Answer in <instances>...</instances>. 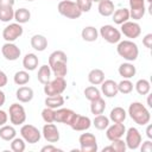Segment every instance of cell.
I'll use <instances>...</instances> for the list:
<instances>
[{
  "mask_svg": "<svg viewBox=\"0 0 152 152\" xmlns=\"http://www.w3.org/2000/svg\"><path fill=\"white\" fill-rule=\"evenodd\" d=\"M68 57L64 51L56 50L49 56V66L55 77H65L68 74Z\"/></svg>",
  "mask_w": 152,
  "mask_h": 152,
  "instance_id": "cell-1",
  "label": "cell"
},
{
  "mask_svg": "<svg viewBox=\"0 0 152 152\" xmlns=\"http://www.w3.org/2000/svg\"><path fill=\"white\" fill-rule=\"evenodd\" d=\"M128 115L131 116V119L140 125V126H145L150 122L151 120V114L148 112V109L141 103V102H132L128 107Z\"/></svg>",
  "mask_w": 152,
  "mask_h": 152,
  "instance_id": "cell-2",
  "label": "cell"
},
{
  "mask_svg": "<svg viewBox=\"0 0 152 152\" xmlns=\"http://www.w3.org/2000/svg\"><path fill=\"white\" fill-rule=\"evenodd\" d=\"M116 52L127 62H134L139 56V48L133 40H120L116 46Z\"/></svg>",
  "mask_w": 152,
  "mask_h": 152,
  "instance_id": "cell-3",
  "label": "cell"
},
{
  "mask_svg": "<svg viewBox=\"0 0 152 152\" xmlns=\"http://www.w3.org/2000/svg\"><path fill=\"white\" fill-rule=\"evenodd\" d=\"M57 10H58L59 14H62L63 17L69 18V19H77L82 14V12L77 7L76 2L70 1V0H61L57 6Z\"/></svg>",
  "mask_w": 152,
  "mask_h": 152,
  "instance_id": "cell-4",
  "label": "cell"
},
{
  "mask_svg": "<svg viewBox=\"0 0 152 152\" xmlns=\"http://www.w3.org/2000/svg\"><path fill=\"white\" fill-rule=\"evenodd\" d=\"M66 88V81L64 77H55L44 84V93L46 96L61 95Z\"/></svg>",
  "mask_w": 152,
  "mask_h": 152,
  "instance_id": "cell-5",
  "label": "cell"
},
{
  "mask_svg": "<svg viewBox=\"0 0 152 152\" xmlns=\"http://www.w3.org/2000/svg\"><path fill=\"white\" fill-rule=\"evenodd\" d=\"M20 135L25 140V142H28V144H36L42 138V133L39 132V129L36 126L30 125V124H26V125L21 126Z\"/></svg>",
  "mask_w": 152,
  "mask_h": 152,
  "instance_id": "cell-6",
  "label": "cell"
},
{
  "mask_svg": "<svg viewBox=\"0 0 152 152\" xmlns=\"http://www.w3.org/2000/svg\"><path fill=\"white\" fill-rule=\"evenodd\" d=\"M10 121L14 126L23 125L26 121V112L25 108L19 103H12L10 106Z\"/></svg>",
  "mask_w": 152,
  "mask_h": 152,
  "instance_id": "cell-7",
  "label": "cell"
},
{
  "mask_svg": "<svg viewBox=\"0 0 152 152\" xmlns=\"http://www.w3.org/2000/svg\"><path fill=\"white\" fill-rule=\"evenodd\" d=\"M81 152H96L97 141L96 137L93 133H82L78 138Z\"/></svg>",
  "mask_w": 152,
  "mask_h": 152,
  "instance_id": "cell-8",
  "label": "cell"
},
{
  "mask_svg": "<svg viewBox=\"0 0 152 152\" xmlns=\"http://www.w3.org/2000/svg\"><path fill=\"white\" fill-rule=\"evenodd\" d=\"M99 33L109 44H115L121 40V32L113 25H103Z\"/></svg>",
  "mask_w": 152,
  "mask_h": 152,
  "instance_id": "cell-9",
  "label": "cell"
},
{
  "mask_svg": "<svg viewBox=\"0 0 152 152\" xmlns=\"http://www.w3.org/2000/svg\"><path fill=\"white\" fill-rule=\"evenodd\" d=\"M24 30H23V26L21 24H18V23H12L10 25H7L4 31H2V38L6 40V42H10V43H13L14 40H17L19 37H21Z\"/></svg>",
  "mask_w": 152,
  "mask_h": 152,
  "instance_id": "cell-10",
  "label": "cell"
},
{
  "mask_svg": "<svg viewBox=\"0 0 152 152\" xmlns=\"http://www.w3.org/2000/svg\"><path fill=\"white\" fill-rule=\"evenodd\" d=\"M76 115H77V113H75L74 110H71L69 108H62L61 107V108H57L55 110V122L70 126Z\"/></svg>",
  "mask_w": 152,
  "mask_h": 152,
  "instance_id": "cell-11",
  "label": "cell"
},
{
  "mask_svg": "<svg viewBox=\"0 0 152 152\" xmlns=\"http://www.w3.org/2000/svg\"><path fill=\"white\" fill-rule=\"evenodd\" d=\"M126 146L129 148V150H137L139 148L140 144H141V134L140 132L138 131V128L135 127H131L126 131Z\"/></svg>",
  "mask_w": 152,
  "mask_h": 152,
  "instance_id": "cell-12",
  "label": "cell"
},
{
  "mask_svg": "<svg viewBox=\"0 0 152 152\" xmlns=\"http://www.w3.org/2000/svg\"><path fill=\"white\" fill-rule=\"evenodd\" d=\"M121 33L125 36V37H127V38H129V39H134V38H138L139 36H140V33H141V27H140V25L138 24V23H135V21H129V20H127V21H125L124 24H121Z\"/></svg>",
  "mask_w": 152,
  "mask_h": 152,
  "instance_id": "cell-13",
  "label": "cell"
},
{
  "mask_svg": "<svg viewBox=\"0 0 152 152\" xmlns=\"http://www.w3.org/2000/svg\"><path fill=\"white\" fill-rule=\"evenodd\" d=\"M129 1V17L134 20H140L146 12L145 0H128Z\"/></svg>",
  "mask_w": 152,
  "mask_h": 152,
  "instance_id": "cell-14",
  "label": "cell"
},
{
  "mask_svg": "<svg viewBox=\"0 0 152 152\" xmlns=\"http://www.w3.org/2000/svg\"><path fill=\"white\" fill-rule=\"evenodd\" d=\"M42 134L44 137V139L48 141V142H57L59 140V131L57 128V126L52 122H46L44 126H43V131H42Z\"/></svg>",
  "mask_w": 152,
  "mask_h": 152,
  "instance_id": "cell-15",
  "label": "cell"
},
{
  "mask_svg": "<svg viewBox=\"0 0 152 152\" xmlns=\"http://www.w3.org/2000/svg\"><path fill=\"white\" fill-rule=\"evenodd\" d=\"M1 53L7 61H17L20 57L21 51L14 43L6 42L1 48Z\"/></svg>",
  "mask_w": 152,
  "mask_h": 152,
  "instance_id": "cell-16",
  "label": "cell"
},
{
  "mask_svg": "<svg viewBox=\"0 0 152 152\" xmlns=\"http://www.w3.org/2000/svg\"><path fill=\"white\" fill-rule=\"evenodd\" d=\"M106 129H107L106 131V137L110 141L122 138L124 134L126 133V127L122 122H114L112 126H108Z\"/></svg>",
  "mask_w": 152,
  "mask_h": 152,
  "instance_id": "cell-17",
  "label": "cell"
},
{
  "mask_svg": "<svg viewBox=\"0 0 152 152\" xmlns=\"http://www.w3.org/2000/svg\"><path fill=\"white\" fill-rule=\"evenodd\" d=\"M91 126V120L88 118V116H84V115H80L77 114L72 121V124L70 125V127L74 129V131H77V132H83V131H87L89 129Z\"/></svg>",
  "mask_w": 152,
  "mask_h": 152,
  "instance_id": "cell-18",
  "label": "cell"
},
{
  "mask_svg": "<svg viewBox=\"0 0 152 152\" xmlns=\"http://www.w3.org/2000/svg\"><path fill=\"white\" fill-rule=\"evenodd\" d=\"M101 91L106 97H115L118 95V83L114 80H104L101 83Z\"/></svg>",
  "mask_w": 152,
  "mask_h": 152,
  "instance_id": "cell-19",
  "label": "cell"
},
{
  "mask_svg": "<svg viewBox=\"0 0 152 152\" xmlns=\"http://www.w3.org/2000/svg\"><path fill=\"white\" fill-rule=\"evenodd\" d=\"M33 95H34L33 89L31 87H26V86L18 88V90L15 93V97L18 99L19 102H23V103H27V102L32 101Z\"/></svg>",
  "mask_w": 152,
  "mask_h": 152,
  "instance_id": "cell-20",
  "label": "cell"
},
{
  "mask_svg": "<svg viewBox=\"0 0 152 152\" xmlns=\"http://www.w3.org/2000/svg\"><path fill=\"white\" fill-rule=\"evenodd\" d=\"M30 43H31V46L36 51H39V52L44 51L48 48V39L43 34H34V36H32Z\"/></svg>",
  "mask_w": 152,
  "mask_h": 152,
  "instance_id": "cell-21",
  "label": "cell"
},
{
  "mask_svg": "<svg viewBox=\"0 0 152 152\" xmlns=\"http://www.w3.org/2000/svg\"><path fill=\"white\" fill-rule=\"evenodd\" d=\"M118 72H119V75L121 77L129 80V78H132L137 74V69H135V66L131 62H127V63L120 64V66L118 69Z\"/></svg>",
  "mask_w": 152,
  "mask_h": 152,
  "instance_id": "cell-22",
  "label": "cell"
},
{
  "mask_svg": "<svg viewBox=\"0 0 152 152\" xmlns=\"http://www.w3.org/2000/svg\"><path fill=\"white\" fill-rule=\"evenodd\" d=\"M38 63H39V59L34 53H26L25 57L23 58V66L27 71L36 70L38 66Z\"/></svg>",
  "mask_w": 152,
  "mask_h": 152,
  "instance_id": "cell-23",
  "label": "cell"
},
{
  "mask_svg": "<svg viewBox=\"0 0 152 152\" xmlns=\"http://www.w3.org/2000/svg\"><path fill=\"white\" fill-rule=\"evenodd\" d=\"M97 11L102 17H110L114 13V2L110 0H101L99 2Z\"/></svg>",
  "mask_w": 152,
  "mask_h": 152,
  "instance_id": "cell-24",
  "label": "cell"
},
{
  "mask_svg": "<svg viewBox=\"0 0 152 152\" xmlns=\"http://www.w3.org/2000/svg\"><path fill=\"white\" fill-rule=\"evenodd\" d=\"M113 15V21L118 25H121L124 24L125 21L129 20V10L128 8H119V10H115L114 13L112 14Z\"/></svg>",
  "mask_w": 152,
  "mask_h": 152,
  "instance_id": "cell-25",
  "label": "cell"
},
{
  "mask_svg": "<svg viewBox=\"0 0 152 152\" xmlns=\"http://www.w3.org/2000/svg\"><path fill=\"white\" fill-rule=\"evenodd\" d=\"M81 37L83 40L91 43V42H95L97 39L99 31L94 26H86V27H83V30L81 32Z\"/></svg>",
  "mask_w": 152,
  "mask_h": 152,
  "instance_id": "cell-26",
  "label": "cell"
},
{
  "mask_svg": "<svg viewBox=\"0 0 152 152\" xmlns=\"http://www.w3.org/2000/svg\"><path fill=\"white\" fill-rule=\"evenodd\" d=\"M88 81L93 86H99L104 81V72L101 69H93L88 74Z\"/></svg>",
  "mask_w": 152,
  "mask_h": 152,
  "instance_id": "cell-27",
  "label": "cell"
},
{
  "mask_svg": "<svg viewBox=\"0 0 152 152\" xmlns=\"http://www.w3.org/2000/svg\"><path fill=\"white\" fill-rule=\"evenodd\" d=\"M51 69L49 66V64H43L39 69H38V74H37V78L42 84L48 83L51 80Z\"/></svg>",
  "mask_w": 152,
  "mask_h": 152,
  "instance_id": "cell-28",
  "label": "cell"
},
{
  "mask_svg": "<svg viewBox=\"0 0 152 152\" xmlns=\"http://www.w3.org/2000/svg\"><path fill=\"white\" fill-rule=\"evenodd\" d=\"M127 113L122 107H114L109 113V120L113 122H124L126 120Z\"/></svg>",
  "mask_w": 152,
  "mask_h": 152,
  "instance_id": "cell-29",
  "label": "cell"
},
{
  "mask_svg": "<svg viewBox=\"0 0 152 152\" xmlns=\"http://www.w3.org/2000/svg\"><path fill=\"white\" fill-rule=\"evenodd\" d=\"M64 104V97L62 95H52V96H46L45 99V106L52 109L61 108Z\"/></svg>",
  "mask_w": 152,
  "mask_h": 152,
  "instance_id": "cell-30",
  "label": "cell"
},
{
  "mask_svg": "<svg viewBox=\"0 0 152 152\" xmlns=\"http://www.w3.org/2000/svg\"><path fill=\"white\" fill-rule=\"evenodd\" d=\"M17 131L13 126L10 125H4L0 127V138L5 141H11L13 138H15Z\"/></svg>",
  "mask_w": 152,
  "mask_h": 152,
  "instance_id": "cell-31",
  "label": "cell"
},
{
  "mask_svg": "<svg viewBox=\"0 0 152 152\" xmlns=\"http://www.w3.org/2000/svg\"><path fill=\"white\" fill-rule=\"evenodd\" d=\"M31 19V12L27 8H18L14 11V20L18 24H25Z\"/></svg>",
  "mask_w": 152,
  "mask_h": 152,
  "instance_id": "cell-32",
  "label": "cell"
},
{
  "mask_svg": "<svg viewBox=\"0 0 152 152\" xmlns=\"http://www.w3.org/2000/svg\"><path fill=\"white\" fill-rule=\"evenodd\" d=\"M106 109V102L102 97H99L94 101H90V112L94 115H99L102 114Z\"/></svg>",
  "mask_w": 152,
  "mask_h": 152,
  "instance_id": "cell-33",
  "label": "cell"
},
{
  "mask_svg": "<svg viewBox=\"0 0 152 152\" xmlns=\"http://www.w3.org/2000/svg\"><path fill=\"white\" fill-rule=\"evenodd\" d=\"M13 81L17 86H25L30 81V74L27 70H19L14 74Z\"/></svg>",
  "mask_w": 152,
  "mask_h": 152,
  "instance_id": "cell-34",
  "label": "cell"
},
{
  "mask_svg": "<svg viewBox=\"0 0 152 152\" xmlns=\"http://www.w3.org/2000/svg\"><path fill=\"white\" fill-rule=\"evenodd\" d=\"M134 88H135V90L139 95H147L151 90V84L147 80L141 78V80L137 81V83L134 84Z\"/></svg>",
  "mask_w": 152,
  "mask_h": 152,
  "instance_id": "cell-35",
  "label": "cell"
},
{
  "mask_svg": "<svg viewBox=\"0 0 152 152\" xmlns=\"http://www.w3.org/2000/svg\"><path fill=\"white\" fill-rule=\"evenodd\" d=\"M93 125L95 126L96 129L104 131V129L109 126V118L104 116L103 114L95 115V118H94V120H93Z\"/></svg>",
  "mask_w": 152,
  "mask_h": 152,
  "instance_id": "cell-36",
  "label": "cell"
},
{
  "mask_svg": "<svg viewBox=\"0 0 152 152\" xmlns=\"http://www.w3.org/2000/svg\"><path fill=\"white\" fill-rule=\"evenodd\" d=\"M14 19V10L11 6H2L0 7V20L4 23H8Z\"/></svg>",
  "mask_w": 152,
  "mask_h": 152,
  "instance_id": "cell-37",
  "label": "cell"
},
{
  "mask_svg": "<svg viewBox=\"0 0 152 152\" xmlns=\"http://www.w3.org/2000/svg\"><path fill=\"white\" fill-rule=\"evenodd\" d=\"M84 96L89 101H94L99 97H101V91L95 86H89L84 89Z\"/></svg>",
  "mask_w": 152,
  "mask_h": 152,
  "instance_id": "cell-38",
  "label": "cell"
},
{
  "mask_svg": "<svg viewBox=\"0 0 152 152\" xmlns=\"http://www.w3.org/2000/svg\"><path fill=\"white\" fill-rule=\"evenodd\" d=\"M132 90H133V83H132L129 80L124 78L121 82L118 83V91H119V93H121V94H124V95H127V94H129Z\"/></svg>",
  "mask_w": 152,
  "mask_h": 152,
  "instance_id": "cell-39",
  "label": "cell"
},
{
  "mask_svg": "<svg viewBox=\"0 0 152 152\" xmlns=\"http://www.w3.org/2000/svg\"><path fill=\"white\" fill-rule=\"evenodd\" d=\"M25 147V140L23 138H13L11 140V150L13 152H24Z\"/></svg>",
  "mask_w": 152,
  "mask_h": 152,
  "instance_id": "cell-40",
  "label": "cell"
},
{
  "mask_svg": "<svg viewBox=\"0 0 152 152\" xmlns=\"http://www.w3.org/2000/svg\"><path fill=\"white\" fill-rule=\"evenodd\" d=\"M110 148H112V152H125L127 146H126V142L120 138V139H115V140H112V144L109 145Z\"/></svg>",
  "mask_w": 152,
  "mask_h": 152,
  "instance_id": "cell-41",
  "label": "cell"
},
{
  "mask_svg": "<svg viewBox=\"0 0 152 152\" xmlns=\"http://www.w3.org/2000/svg\"><path fill=\"white\" fill-rule=\"evenodd\" d=\"M42 118L48 124L49 122H55V109L49 108V107H45L42 110Z\"/></svg>",
  "mask_w": 152,
  "mask_h": 152,
  "instance_id": "cell-42",
  "label": "cell"
},
{
  "mask_svg": "<svg viewBox=\"0 0 152 152\" xmlns=\"http://www.w3.org/2000/svg\"><path fill=\"white\" fill-rule=\"evenodd\" d=\"M76 5H77V7L80 8V11L82 13L83 12H89L90 8H91L93 1L91 0H76Z\"/></svg>",
  "mask_w": 152,
  "mask_h": 152,
  "instance_id": "cell-43",
  "label": "cell"
},
{
  "mask_svg": "<svg viewBox=\"0 0 152 152\" xmlns=\"http://www.w3.org/2000/svg\"><path fill=\"white\" fill-rule=\"evenodd\" d=\"M142 44L145 48L151 49L152 48V33H147L144 38H142Z\"/></svg>",
  "mask_w": 152,
  "mask_h": 152,
  "instance_id": "cell-44",
  "label": "cell"
},
{
  "mask_svg": "<svg viewBox=\"0 0 152 152\" xmlns=\"http://www.w3.org/2000/svg\"><path fill=\"white\" fill-rule=\"evenodd\" d=\"M40 151L42 152H52V151L53 152H62V148H58L53 145H46V146H43L40 148Z\"/></svg>",
  "mask_w": 152,
  "mask_h": 152,
  "instance_id": "cell-45",
  "label": "cell"
},
{
  "mask_svg": "<svg viewBox=\"0 0 152 152\" xmlns=\"http://www.w3.org/2000/svg\"><path fill=\"white\" fill-rule=\"evenodd\" d=\"M140 150H141V152H151L152 151V142L150 140L144 141L141 147H140Z\"/></svg>",
  "mask_w": 152,
  "mask_h": 152,
  "instance_id": "cell-46",
  "label": "cell"
},
{
  "mask_svg": "<svg viewBox=\"0 0 152 152\" xmlns=\"http://www.w3.org/2000/svg\"><path fill=\"white\" fill-rule=\"evenodd\" d=\"M7 120H8L7 113H6L5 110H1V109H0V127L4 126V125H6Z\"/></svg>",
  "mask_w": 152,
  "mask_h": 152,
  "instance_id": "cell-47",
  "label": "cell"
},
{
  "mask_svg": "<svg viewBox=\"0 0 152 152\" xmlns=\"http://www.w3.org/2000/svg\"><path fill=\"white\" fill-rule=\"evenodd\" d=\"M7 75L2 71V70H0V88H2V87H5L6 84H7Z\"/></svg>",
  "mask_w": 152,
  "mask_h": 152,
  "instance_id": "cell-48",
  "label": "cell"
},
{
  "mask_svg": "<svg viewBox=\"0 0 152 152\" xmlns=\"http://www.w3.org/2000/svg\"><path fill=\"white\" fill-rule=\"evenodd\" d=\"M14 2H15V0H0V7H2V6H11V7H13Z\"/></svg>",
  "mask_w": 152,
  "mask_h": 152,
  "instance_id": "cell-49",
  "label": "cell"
},
{
  "mask_svg": "<svg viewBox=\"0 0 152 152\" xmlns=\"http://www.w3.org/2000/svg\"><path fill=\"white\" fill-rule=\"evenodd\" d=\"M5 101H6V95L2 90H0V107L5 104Z\"/></svg>",
  "mask_w": 152,
  "mask_h": 152,
  "instance_id": "cell-50",
  "label": "cell"
},
{
  "mask_svg": "<svg viewBox=\"0 0 152 152\" xmlns=\"http://www.w3.org/2000/svg\"><path fill=\"white\" fill-rule=\"evenodd\" d=\"M146 135L148 139H152V126L151 125H148L146 128Z\"/></svg>",
  "mask_w": 152,
  "mask_h": 152,
  "instance_id": "cell-51",
  "label": "cell"
},
{
  "mask_svg": "<svg viewBox=\"0 0 152 152\" xmlns=\"http://www.w3.org/2000/svg\"><path fill=\"white\" fill-rule=\"evenodd\" d=\"M148 95V94H147ZM147 106L148 107H152V103H151V95H148V97H147Z\"/></svg>",
  "mask_w": 152,
  "mask_h": 152,
  "instance_id": "cell-52",
  "label": "cell"
},
{
  "mask_svg": "<svg viewBox=\"0 0 152 152\" xmlns=\"http://www.w3.org/2000/svg\"><path fill=\"white\" fill-rule=\"evenodd\" d=\"M91 1H93V2H100L101 0H91Z\"/></svg>",
  "mask_w": 152,
  "mask_h": 152,
  "instance_id": "cell-53",
  "label": "cell"
},
{
  "mask_svg": "<svg viewBox=\"0 0 152 152\" xmlns=\"http://www.w3.org/2000/svg\"><path fill=\"white\" fill-rule=\"evenodd\" d=\"M145 1H147L148 4H151V2H152V0H145Z\"/></svg>",
  "mask_w": 152,
  "mask_h": 152,
  "instance_id": "cell-54",
  "label": "cell"
},
{
  "mask_svg": "<svg viewBox=\"0 0 152 152\" xmlns=\"http://www.w3.org/2000/svg\"><path fill=\"white\" fill-rule=\"evenodd\" d=\"M26 1H33V0H26Z\"/></svg>",
  "mask_w": 152,
  "mask_h": 152,
  "instance_id": "cell-55",
  "label": "cell"
}]
</instances>
